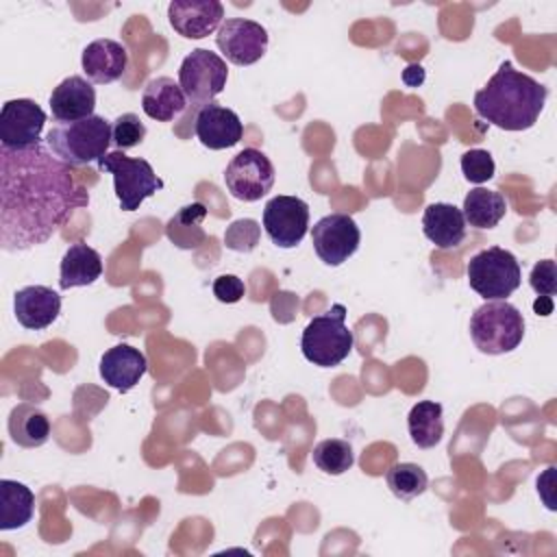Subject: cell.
Instances as JSON below:
<instances>
[{
	"label": "cell",
	"instance_id": "2",
	"mask_svg": "<svg viewBox=\"0 0 557 557\" xmlns=\"http://www.w3.org/2000/svg\"><path fill=\"white\" fill-rule=\"evenodd\" d=\"M546 98L548 89L542 83L505 61L474 94V111L503 131H527L537 122Z\"/></svg>",
	"mask_w": 557,
	"mask_h": 557
},
{
	"label": "cell",
	"instance_id": "14",
	"mask_svg": "<svg viewBox=\"0 0 557 557\" xmlns=\"http://www.w3.org/2000/svg\"><path fill=\"white\" fill-rule=\"evenodd\" d=\"M224 7L218 0H174L168 4L170 26L185 39H202L220 28Z\"/></svg>",
	"mask_w": 557,
	"mask_h": 557
},
{
	"label": "cell",
	"instance_id": "24",
	"mask_svg": "<svg viewBox=\"0 0 557 557\" xmlns=\"http://www.w3.org/2000/svg\"><path fill=\"white\" fill-rule=\"evenodd\" d=\"M35 494L20 481H0V529H22L33 520Z\"/></svg>",
	"mask_w": 557,
	"mask_h": 557
},
{
	"label": "cell",
	"instance_id": "21",
	"mask_svg": "<svg viewBox=\"0 0 557 557\" xmlns=\"http://www.w3.org/2000/svg\"><path fill=\"white\" fill-rule=\"evenodd\" d=\"M187 98L181 85L170 76H157L141 91V109L150 120L172 122L187 109Z\"/></svg>",
	"mask_w": 557,
	"mask_h": 557
},
{
	"label": "cell",
	"instance_id": "15",
	"mask_svg": "<svg viewBox=\"0 0 557 557\" xmlns=\"http://www.w3.org/2000/svg\"><path fill=\"white\" fill-rule=\"evenodd\" d=\"M194 133L198 141L209 150H224L239 144L244 126L233 109L209 102L200 107L194 120Z\"/></svg>",
	"mask_w": 557,
	"mask_h": 557
},
{
	"label": "cell",
	"instance_id": "29",
	"mask_svg": "<svg viewBox=\"0 0 557 557\" xmlns=\"http://www.w3.org/2000/svg\"><path fill=\"white\" fill-rule=\"evenodd\" d=\"M311 457H313V463L318 466V470H322L324 474H333V476L344 474L355 463L352 446L339 437H329V440L318 442L313 446Z\"/></svg>",
	"mask_w": 557,
	"mask_h": 557
},
{
	"label": "cell",
	"instance_id": "32",
	"mask_svg": "<svg viewBox=\"0 0 557 557\" xmlns=\"http://www.w3.org/2000/svg\"><path fill=\"white\" fill-rule=\"evenodd\" d=\"M259 224L250 218H244V220H235L226 233H224V244L226 248L231 250H237V252H250L257 248L259 244Z\"/></svg>",
	"mask_w": 557,
	"mask_h": 557
},
{
	"label": "cell",
	"instance_id": "31",
	"mask_svg": "<svg viewBox=\"0 0 557 557\" xmlns=\"http://www.w3.org/2000/svg\"><path fill=\"white\" fill-rule=\"evenodd\" d=\"M461 172H463V178L468 183L481 185V183H485L494 176L496 163H494V159L487 150L472 148V150L461 154Z\"/></svg>",
	"mask_w": 557,
	"mask_h": 557
},
{
	"label": "cell",
	"instance_id": "12",
	"mask_svg": "<svg viewBox=\"0 0 557 557\" xmlns=\"http://www.w3.org/2000/svg\"><path fill=\"white\" fill-rule=\"evenodd\" d=\"M215 46L233 65H252L268 50V30L246 17H228L220 24Z\"/></svg>",
	"mask_w": 557,
	"mask_h": 557
},
{
	"label": "cell",
	"instance_id": "23",
	"mask_svg": "<svg viewBox=\"0 0 557 557\" xmlns=\"http://www.w3.org/2000/svg\"><path fill=\"white\" fill-rule=\"evenodd\" d=\"M9 435L22 448L44 446L50 437V420L39 407L20 403L9 413Z\"/></svg>",
	"mask_w": 557,
	"mask_h": 557
},
{
	"label": "cell",
	"instance_id": "10",
	"mask_svg": "<svg viewBox=\"0 0 557 557\" xmlns=\"http://www.w3.org/2000/svg\"><path fill=\"white\" fill-rule=\"evenodd\" d=\"M311 242L320 261L337 268L357 252L361 231L348 213H329L313 224Z\"/></svg>",
	"mask_w": 557,
	"mask_h": 557
},
{
	"label": "cell",
	"instance_id": "4",
	"mask_svg": "<svg viewBox=\"0 0 557 557\" xmlns=\"http://www.w3.org/2000/svg\"><path fill=\"white\" fill-rule=\"evenodd\" d=\"M355 337L346 326V307L335 302L329 311L309 320L300 337V350L305 359L318 368L339 366L352 350Z\"/></svg>",
	"mask_w": 557,
	"mask_h": 557
},
{
	"label": "cell",
	"instance_id": "17",
	"mask_svg": "<svg viewBox=\"0 0 557 557\" xmlns=\"http://www.w3.org/2000/svg\"><path fill=\"white\" fill-rule=\"evenodd\" d=\"M98 370H100L102 381L109 387L126 394L146 374L148 361H146V355L139 348H135L131 344H117L100 357Z\"/></svg>",
	"mask_w": 557,
	"mask_h": 557
},
{
	"label": "cell",
	"instance_id": "30",
	"mask_svg": "<svg viewBox=\"0 0 557 557\" xmlns=\"http://www.w3.org/2000/svg\"><path fill=\"white\" fill-rule=\"evenodd\" d=\"M144 137H146V126L135 113H122L111 124V144L122 152L141 144Z\"/></svg>",
	"mask_w": 557,
	"mask_h": 557
},
{
	"label": "cell",
	"instance_id": "7",
	"mask_svg": "<svg viewBox=\"0 0 557 557\" xmlns=\"http://www.w3.org/2000/svg\"><path fill=\"white\" fill-rule=\"evenodd\" d=\"M466 274L470 287L485 300H507V296L522 283L518 259L500 246H490L476 252L468 261Z\"/></svg>",
	"mask_w": 557,
	"mask_h": 557
},
{
	"label": "cell",
	"instance_id": "18",
	"mask_svg": "<svg viewBox=\"0 0 557 557\" xmlns=\"http://www.w3.org/2000/svg\"><path fill=\"white\" fill-rule=\"evenodd\" d=\"M96 89L91 81L83 76L63 78L50 94V111L59 124L76 122L94 115Z\"/></svg>",
	"mask_w": 557,
	"mask_h": 557
},
{
	"label": "cell",
	"instance_id": "13",
	"mask_svg": "<svg viewBox=\"0 0 557 557\" xmlns=\"http://www.w3.org/2000/svg\"><path fill=\"white\" fill-rule=\"evenodd\" d=\"M44 124L46 113L35 100H7L0 111V144L11 150H24L41 144Z\"/></svg>",
	"mask_w": 557,
	"mask_h": 557
},
{
	"label": "cell",
	"instance_id": "27",
	"mask_svg": "<svg viewBox=\"0 0 557 557\" xmlns=\"http://www.w3.org/2000/svg\"><path fill=\"white\" fill-rule=\"evenodd\" d=\"M207 215V207L202 202H191L178 209L165 224L168 239L178 248H196L205 242V231L200 222Z\"/></svg>",
	"mask_w": 557,
	"mask_h": 557
},
{
	"label": "cell",
	"instance_id": "19",
	"mask_svg": "<svg viewBox=\"0 0 557 557\" xmlns=\"http://www.w3.org/2000/svg\"><path fill=\"white\" fill-rule=\"evenodd\" d=\"M81 65L91 83L109 85L126 72L128 50L115 39H96L85 46Z\"/></svg>",
	"mask_w": 557,
	"mask_h": 557
},
{
	"label": "cell",
	"instance_id": "6",
	"mask_svg": "<svg viewBox=\"0 0 557 557\" xmlns=\"http://www.w3.org/2000/svg\"><path fill=\"white\" fill-rule=\"evenodd\" d=\"M100 172H109L113 176L115 196L122 211H135L139 205L163 189V181L154 174L152 165L146 159L128 157L122 150L107 152L98 161Z\"/></svg>",
	"mask_w": 557,
	"mask_h": 557
},
{
	"label": "cell",
	"instance_id": "5",
	"mask_svg": "<svg viewBox=\"0 0 557 557\" xmlns=\"http://www.w3.org/2000/svg\"><path fill=\"white\" fill-rule=\"evenodd\" d=\"M470 337L485 355L511 352L524 337V318L507 300H487L470 318Z\"/></svg>",
	"mask_w": 557,
	"mask_h": 557
},
{
	"label": "cell",
	"instance_id": "16",
	"mask_svg": "<svg viewBox=\"0 0 557 557\" xmlns=\"http://www.w3.org/2000/svg\"><path fill=\"white\" fill-rule=\"evenodd\" d=\"M13 313L28 331L48 329L61 313V296L46 285H26L13 296Z\"/></svg>",
	"mask_w": 557,
	"mask_h": 557
},
{
	"label": "cell",
	"instance_id": "25",
	"mask_svg": "<svg viewBox=\"0 0 557 557\" xmlns=\"http://www.w3.org/2000/svg\"><path fill=\"white\" fill-rule=\"evenodd\" d=\"M461 213L466 224L474 228H494L507 213V200L500 191L474 187L466 194Z\"/></svg>",
	"mask_w": 557,
	"mask_h": 557
},
{
	"label": "cell",
	"instance_id": "11",
	"mask_svg": "<svg viewBox=\"0 0 557 557\" xmlns=\"http://www.w3.org/2000/svg\"><path fill=\"white\" fill-rule=\"evenodd\" d=\"M263 228L274 246L296 248L309 231V205L298 196H274L263 207Z\"/></svg>",
	"mask_w": 557,
	"mask_h": 557
},
{
	"label": "cell",
	"instance_id": "3",
	"mask_svg": "<svg viewBox=\"0 0 557 557\" xmlns=\"http://www.w3.org/2000/svg\"><path fill=\"white\" fill-rule=\"evenodd\" d=\"M111 124L102 115L54 124L46 135V146L67 165H87L107 154Z\"/></svg>",
	"mask_w": 557,
	"mask_h": 557
},
{
	"label": "cell",
	"instance_id": "33",
	"mask_svg": "<svg viewBox=\"0 0 557 557\" xmlns=\"http://www.w3.org/2000/svg\"><path fill=\"white\" fill-rule=\"evenodd\" d=\"M529 283L537 296L553 298L557 292V268L553 259H542L533 265Z\"/></svg>",
	"mask_w": 557,
	"mask_h": 557
},
{
	"label": "cell",
	"instance_id": "20",
	"mask_svg": "<svg viewBox=\"0 0 557 557\" xmlns=\"http://www.w3.org/2000/svg\"><path fill=\"white\" fill-rule=\"evenodd\" d=\"M424 237L442 250L459 246L466 237V220L461 209L448 202H431L422 213Z\"/></svg>",
	"mask_w": 557,
	"mask_h": 557
},
{
	"label": "cell",
	"instance_id": "9",
	"mask_svg": "<svg viewBox=\"0 0 557 557\" xmlns=\"http://www.w3.org/2000/svg\"><path fill=\"white\" fill-rule=\"evenodd\" d=\"M224 183L237 200H261L274 185V165L261 150L244 148L226 165Z\"/></svg>",
	"mask_w": 557,
	"mask_h": 557
},
{
	"label": "cell",
	"instance_id": "1",
	"mask_svg": "<svg viewBox=\"0 0 557 557\" xmlns=\"http://www.w3.org/2000/svg\"><path fill=\"white\" fill-rule=\"evenodd\" d=\"M87 194L76 185L72 165L46 144L24 150L0 146V244L9 252L44 244Z\"/></svg>",
	"mask_w": 557,
	"mask_h": 557
},
{
	"label": "cell",
	"instance_id": "34",
	"mask_svg": "<svg viewBox=\"0 0 557 557\" xmlns=\"http://www.w3.org/2000/svg\"><path fill=\"white\" fill-rule=\"evenodd\" d=\"M246 294V285L239 276L235 274H220L215 281H213V296L220 300V302H226V305H233V302H239Z\"/></svg>",
	"mask_w": 557,
	"mask_h": 557
},
{
	"label": "cell",
	"instance_id": "26",
	"mask_svg": "<svg viewBox=\"0 0 557 557\" xmlns=\"http://www.w3.org/2000/svg\"><path fill=\"white\" fill-rule=\"evenodd\" d=\"M407 429L411 442L418 448H433L444 435V409L435 400H420L407 416Z\"/></svg>",
	"mask_w": 557,
	"mask_h": 557
},
{
	"label": "cell",
	"instance_id": "8",
	"mask_svg": "<svg viewBox=\"0 0 557 557\" xmlns=\"http://www.w3.org/2000/svg\"><path fill=\"white\" fill-rule=\"evenodd\" d=\"M226 61L205 48L191 50L178 67V85L191 107H205L226 87Z\"/></svg>",
	"mask_w": 557,
	"mask_h": 557
},
{
	"label": "cell",
	"instance_id": "28",
	"mask_svg": "<svg viewBox=\"0 0 557 557\" xmlns=\"http://www.w3.org/2000/svg\"><path fill=\"white\" fill-rule=\"evenodd\" d=\"M385 483L396 498L411 500V498L424 494V490L429 487V476L418 463L400 461V463H394L385 472Z\"/></svg>",
	"mask_w": 557,
	"mask_h": 557
},
{
	"label": "cell",
	"instance_id": "22",
	"mask_svg": "<svg viewBox=\"0 0 557 557\" xmlns=\"http://www.w3.org/2000/svg\"><path fill=\"white\" fill-rule=\"evenodd\" d=\"M100 274H102V259L98 250L78 242V244H72L61 259L59 287L70 289V287L91 285L100 278Z\"/></svg>",
	"mask_w": 557,
	"mask_h": 557
}]
</instances>
